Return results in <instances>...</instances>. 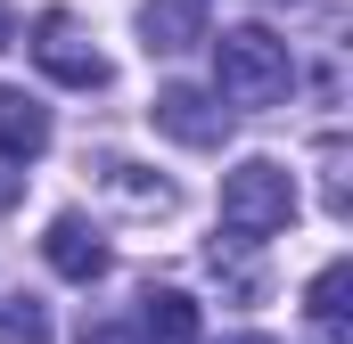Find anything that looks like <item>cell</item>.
Returning a JSON list of instances; mask_svg holds the SVG:
<instances>
[{
	"mask_svg": "<svg viewBox=\"0 0 353 344\" xmlns=\"http://www.w3.org/2000/svg\"><path fill=\"white\" fill-rule=\"evenodd\" d=\"M157 131L181 140V148H222L230 140V107L205 98V90H189V83H173V90H157Z\"/></svg>",
	"mask_w": 353,
	"mask_h": 344,
	"instance_id": "4",
	"label": "cell"
},
{
	"mask_svg": "<svg viewBox=\"0 0 353 344\" xmlns=\"http://www.w3.org/2000/svg\"><path fill=\"white\" fill-rule=\"evenodd\" d=\"M288 90H296V50L271 25H239V33L214 41V98L222 107L271 115V107H288Z\"/></svg>",
	"mask_w": 353,
	"mask_h": 344,
	"instance_id": "1",
	"label": "cell"
},
{
	"mask_svg": "<svg viewBox=\"0 0 353 344\" xmlns=\"http://www.w3.org/2000/svg\"><path fill=\"white\" fill-rule=\"evenodd\" d=\"M83 344H148L132 320H83Z\"/></svg>",
	"mask_w": 353,
	"mask_h": 344,
	"instance_id": "14",
	"label": "cell"
},
{
	"mask_svg": "<svg viewBox=\"0 0 353 344\" xmlns=\"http://www.w3.org/2000/svg\"><path fill=\"white\" fill-rule=\"evenodd\" d=\"M214 279L230 287V303H263V270H255V238H214Z\"/></svg>",
	"mask_w": 353,
	"mask_h": 344,
	"instance_id": "10",
	"label": "cell"
},
{
	"mask_svg": "<svg viewBox=\"0 0 353 344\" xmlns=\"http://www.w3.org/2000/svg\"><path fill=\"white\" fill-rule=\"evenodd\" d=\"M0 344H50V312L33 295H0Z\"/></svg>",
	"mask_w": 353,
	"mask_h": 344,
	"instance_id": "12",
	"label": "cell"
},
{
	"mask_svg": "<svg viewBox=\"0 0 353 344\" xmlns=\"http://www.w3.org/2000/svg\"><path fill=\"white\" fill-rule=\"evenodd\" d=\"M239 344H279V336H239Z\"/></svg>",
	"mask_w": 353,
	"mask_h": 344,
	"instance_id": "17",
	"label": "cell"
},
{
	"mask_svg": "<svg viewBox=\"0 0 353 344\" xmlns=\"http://www.w3.org/2000/svg\"><path fill=\"white\" fill-rule=\"evenodd\" d=\"M296 222V172L279 156H247L239 172H222V230L230 238H279Z\"/></svg>",
	"mask_w": 353,
	"mask_h": 344,
	"instance_id": "2",
	"label": "cell"
},
{
	"mask_svg": "<svg viewBox=\"0 0 353 344\" xmlns=\"http://www.w3.org/2000/svg\"><path fill=\"white\" fill-rule=\"evenodd\" d=\"M345 295H353V262H329V270L312 279V295H304V303H312V328L329 344H345Z\"/></svg>",
	"mask_w": 353,
	"mask_h": 344,
	"instance_id": "11",
	"label": "cell"
},
{
	"mask_svg": "<svg viewBox=\"0 0 353 344\" xmlns=\"http://www.w3.org/2000/svg\"><path fill=\"white\" fill-rule=\"evenodd\" d=\"M41 255H50L58 279L90 287V279L107 270V238H99V222H83V213H58V222H50V238H41Z\"/></svg>",
	"mask_w": 353,
	"mask_h": 344,
	"instance_id": "6",
	"label": "cell"
},
{
	"mask_svg": "<svg viewBox=\"0 0 353 344\" xmlns=\"http://www.w3.org/2000/svg\"><path fill=\"white\" fill-rule=\"evenodd\" d=\"M41 148H50V107H41L33 90L0 83V156H8V164H33Z\"/></svg>",
	"mask_w": 353,
	"mask_h": 344,
	"instance_id": "7",
	"label": "cell"
},
{
	"mask_svg": "<svg viewBox=\"0 0 353 344\" xmlns=\"http://www.w3.org/2000/svg\"><path fill=\"white\" fill-rule=\"evenodd\" d=\"M321 205H329V222H345L353 213V197H345V140H329V148H321Z\"/></svg>",
	"mask_w": 353,
	"mask_h": 344,
	"instance_id": "13",
	"label": "cell"
},
{
	"mask_svg": "<svg viewBox=\"0 0 353 344\" xmlns=\"http://www.w3.org/2000/svg\"><path fill=\"white\" fill-rule=\"evenodd\" d=\"M132 328H140L148 344H197L205 320H197V303H189L181 287H148V295L132 303Z\"/></svg>",
	"mask_w": 353,
	"mask_h": 344,
	"instance_id": "8",
	"label": "cell"
},
{
	"mask_svg": "<svg viewBox=\"0 0 353 344\" xmlns=\"http://www.w3.org/2000/svg\"><path fill=\"white\" fill-rule=\"evenodd\" d=\"M25 41H33V66H41L50 83H66V90H107V74H115L107 50L90 41V25L74 17V8H41Z\"/></svg>",
	"mask_w": 353,
	"mask_h": 344,
	"instance_id": "3",
	"label": "cell"
},
{
	"mask_svg": "<svg viewBox=\"0 0 353 344\" xmlns=\"http://www.w3.org/2000/svg\"><path fill=\"white\" fill-rule=\"evenodd\" d=\"M8 205H25V172L0 156V213H8Z\"/></svg>",
	"mask_w": 353,
	"mask_h": 344,
	"instance_id": "15",
	"label": "cell"
},
{
	"mask_svg": "<svg viewBox=\"0 0 353 344\" xmlns=\"http://www.w3.org/2000/svg\"><path fill=\"white\" fill-rule=\"evenodd\" d=\"M8 41H17V8L0 0V50H8Z\"/></svg>",
	"mask_w": 353,
	"mask_h": 344,
	"instance_id": "16",
	"label": "cell"
},
{
	"mask_svg": "<svg viewBox=\"0 0 353 344\" xmlns=\"http://www.w3.org/2000/svg\"><path fill=\"white\" fill-rule=\"evenodd\" d=\"M140 41H148V58H181V50L214 41V8L205 0H140Z\"/></svg>",
	"mask_w": 353,
	"mask_h": 344,
	"instance_id": "5",
	"label": "cell"
},
{
	"mask_svg": "<svg viewBox=\"0 0 353 344\" xmlns=\"http://www.w3.org/2000/svg\"><path fill=\"white\" fill-rule=\"evenodd\" d=\"M99 180H107V197H123L132 213H173L181 205L173 180H157L148 164H132V156H99Z\"/></svg>",
	"mask_w": 353,
	"mask_h": 344,
	"instance_id": "9",
	"label": "cell"
}]
</instances>
